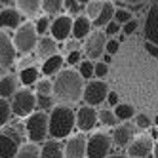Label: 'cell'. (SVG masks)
Returning <instances> with one entry per match:
<instances>
[{"label": "cell", "instance_id": "cell-1", "mask_svg": "<svg viewBox=\"0 0 158 158\" xmlns=\"http://www.w3.org/2000/svg\"><path fill=\"white\" fill-rule=\"evenodd\" d=\"M84 92V78L74 69H65L55 74L53 80V99L59 103H76Z\"/></svg>", "mask_w": 158, "mask_h": 158}, {"label": "cell", "instance_id": "cell-2", "mask_svg": "<svg viewBox=\"0 0 158 158\" xmlns=\"http://www.w3.org/2000/svg\"><path fill=\"white\" fill-rule=\"evenodd\" d=\"M76 126V112L69 105H55L50 112V135L55 139L67 137Z\"/></svg>", "mask_w": 158, "mask_h": 158}, {"label": "cell", "instance_id": "cell-3", "mask_svg": "<svg viewBox=\"0 0 158 158\" xmlns=\"http://www.w3.org/2000/svg\"><path fill=\"white\" fill-rule=\"evenodd\" d=\"M25 131H27V137L31 141L38 143L42 139H46V135L50 133V116L44 110L31 112L27 122H25Z\"/></svg>", "mask_w": 158, "mask_h": 158}, {"label": "cell", "instance_id": "cell-4", "mask_svg": "<svg viewBox=\"0 0 158 158\" xmlns=\"http://www.w3.org/2000/svg\"><path fill=\"white\" fill-rule=\"evenodd\" d=\"M38 38V32H36V27L32 23H21L14 35V44L17 52L21 53H29L32 52V48H36V40Z\"/></svg>", "mask_w": 158, "mask_h": 158}, {"label": "cell", "instance_id": "cell-5", "mask_svg": "<svg viewBox=\"0 0 158 158\" xmlns=\"http://www.w3.org/2000/svg\"><path fill=\"white\" fill-rule=\"evenodd\" d=\"M36 107V95L31 89H17L12 95V112L15 116H29L31 112H35Z\"/></svg>", "mask_w": 158, "mask_h": 158}, {"label": "cell", "instance_id": "cell-6", "mask_svg": "<svg viewBox=\"0 0 158 158\" xmlns=\"http://www.w3.org/2000/svg\"><path fill=\"white\" fill-rule=\"evenodd\" d=\"M112 149V135H107V133H94L88 137V145H86V156L89 158H103V156H109Z\"/></svg>", "mask_w": 158, "mask_h": 158}, {"label": "cell", "instance_id": "cell-7", "mask_svg": "<svg viewBox=\"0 0 158 158\" xmlns=\"http://www.w3.org/2000/svg\"><path fill=\"white\" fill-rule=\"evenodd\" d=\"M107 94H109V86L107 82L103 80H89L86 86H84V92H82V97L88 105H101L103 101L107 99Z\"/></svg>", "mask_w": 158, "mask_h": 158}, {"label": "cell", "instance_id": "cell-8", "mask_svg": "<svg viewBox=\"0 0 158 158\" xmlns=\"http://www.w3.org/2000/svg\"><path fill=\"white\" fill-rule=\"evenodd\" d=\"M105 46H107V36L103 31H95V32H89L86 36V44H84V52L88 55V59H99L103 57L105 53Z\"/></svg>", "mask_w": 158, "mask_h": 158}, {"label": "cell", "instance_id": "cell-9", "mask_svg": "<svg viewBox=\"0 0 158 158\" xmlns=\"http://www.w3.org/2000/svg\"><path fill=\"white\" fill-rule=\"evenodd\" d=\"M19 133L12 128H6L0 131V156H17L19 151Z\"/></svg>", "mask_w": 158, "mask_h": 158}, {"label": "cell", "instance_id": "cell-10", "mask_svg": "<svg viewBox=\"0 0 158 158\" xmlns=\"http://www.w3.org/2000/svg\"><path fill=\"white\" fill-rule=\"evenodd\" d=\"M135 131H137V124H116L112 130V143L120 149H128V145L135 139Z\"/></svg>", "mask_w": 158, "mask_h": 158}, {"label": "cell", "instance_id": "cell-11", "mask_svg": "<svg viewBox=\"0 0 158 158\" xmlns=\"http://www.w3.org/2000/svg\"><path fill=\"white\" fill-rule=\"evenodd\" d=\"M154 143L151 135H139L128 145V156L131 158H149L152 156Z\"/></svg>", "mask_w": 158, "mask_h": 158}, {"label": "cell", "instance_id": "cell-12", "mask_svg": "<svg viewBox=\"0 0 158 158\" xmlns=\"http://www.w3.org/2000/svg\"><path fill=\"white\" fill-rule=\"evenodd\" d=\"M17 57V48L14 44V38H10L6 32H0V67H12Z\"/></svg>", "mask_w": 158, "mask_h": 158}, {"label": "cell", "instance_id": "cell-13", "mask_svg": "<svg viewBox=\"0 0 158 158\" xmlns=\"http://www.w3.org/2000/svg\"><path fill=\"white\" fill-rule=\"evenodd\" d=\"M145 38L158 46V0H151L145 19Z\"/></svg>", "mask_w": 158, "mask_h": 158}, {"label": "cell", "instance_id": "cell-14", "mask_svg": "<svg viewBox=\"0 0 158 158\" xmlns=\"http://www.w3.org/2000/svg\"><path fill=\"white\" fill-rule=\"evenodd\" d=\"M50 32H52V36L57 40V42L67 40V38L73 35V17H69V15L55 17L52 21V25H50Z\"/></svg>", "mask_w": 158, "mask_h": 158}, {"label": "cell", "instance_id": "cell-15", "mask_svg": "<svg viewBox=\"0 0 158 158\" xmlns=\"http://www.w3.org/2000/svg\"><path fill=\"white\" fill-rule=\"evenodd\" d=\"M97 124V110L94 109V105H84L76 110V126L80 131H89L94 130Z\"/></svg>", "mask_w": 158, "mask_h": 158}, {"label": "cell", "instance_id": "cell-16", "mask_svg": "<svg viewBox=\"0 0 158 158\" xmlns=\"http://www.w3.org/2000/svg\"><path fill=\"white\" fill-rule=\"evenodd\" d=\"M86 145H88V137H84L82 133L73 135L65 145V156L69 158H82L86 156Z\"/></svg>", "mask_w": 158, "mask_h": 158}, {"label": "cell", "instance_id": "cell-17", "mask_svg": "<svg viewBox=\"0 0 158 158\" xmlns=\"http://www.w3.org/2000/svg\"><path fill=\"white\" fill-rule=\"evenodd\" d=\"M21 12L17 8H4L0 12V29H17L21 25Z\"/></svg>", "mask_w": 158, "mask_h": 158}, {"label": "cell", "instance_id": "cell-18", "mask_svg": "<svg viewBox=\"0 0 158 158\" xmlns=\"http://www.w3.org/2000/svg\"><path fill=\"white\" fill-rule=\"evenodd\" d=\"M89 32H92V19L88 15H78L73 19V38L86 40Z\"/></svg>", "mask_w": 158, "mask_h": 158}, {"label": "cell", "instance_id": "cell-19", "mask_svg": "<svg viewBox=\"0 0 158 158\" xmlns=\"http://www.w3.org/2000/svg\"><path fill=\"white\" fill-rule=\"evenodd\" d=\"M55 42L57 40H55L53 36H42L36 42V55L40 59H48L50 55H53L55 52H57V44Z\"/></svg>", "mask_w": 158, "mask_h": 158}, {"label": "cell", "instance_id": "cell-20", "mask_svg": "<svg viewBox=\"0 0 158 158\" xmlns=\"http://www.w3.org/2000/svg\"><path fill=\"white\" fill-rule=\"evenodd\" d=\"M40 156H44V158H61V156H65V147L59 141H55V137H53L52 141H46L42 145Z\"/></svg>", "mask_w": 158, "mask_h": 158}, {"label": "cell", "instance_id": "cell-21", "mask_svg": "<svg viewBox=\"0 0 158 158\" xmlns=\"http://www.w3.org/2000/svg\"><path fill=\"white\" fill-rule=\"evenodd\" d=\"M17 82L19 78L14 76V74H6L0 78V97H12L15 92H17Z\"/></svg>", "mask_w": 158, "mask_h": 158}, {"label": "cell", "instance_id": "cell-22", "mask_svg": "<svg viewBox=\"0 0 158 158\" xmlns=\"http://www.w3.org/2000/svg\"><path fill=\"white\" fill-rule=\"evenodd\" d=\"M63 57L61 55H57V53H53V55H50L48 59H44V63H42V73L46 74V76H52V74H57L59 71H61V67H63Z\"/></svg>", "mask_w": 158, "mask_h": 158}, {"label": "cell", "instance_id": "cell-23", "mask_svg": "<svg viewBox=\"0 0 158 158\" xmlns=\"http://www.w3.org/2000/svg\"><path fill=\"white\" fill-rule=\"evenodd\" d=\"M114 6H112V2H107L105 0V4H103V8H101V12H99V15L94 19V27L95 29H101V27H105L109 21L114 17Z\"/></svg>", "mask_w": 158, "mask_h": 158}, {"label": "cell", "instance_id": "cell-24", "mask_svg": "<svg viewBox=\"0 0 158 158\" xmlns=\"http://www.w3.org/2000/svg\"><path fill=\"white\" fill-rule=\"evenodd\" d=\"M15 6L25 15H36L42 10V0H15Z\"/></svg>", "mask_w": 158, "mask_h": 158}, {"label": "cell", "instance_id": "cell-25", "mask_svg": "<svg viewBox=\"0 0 158 158\" xmlns=\"http://www.w3.org/2000/svg\"><path fill=\"white\" fill-rule=\"evenodd\" d=\"M40 151H42V147H38L36 141H29V143L19 145L17 156L19 158H36V156H40Z\"/></svg>", "mask_w": 158, "mask_h": 158}, {"label": "cell", "instance_id": "cell-26", "mask_svg": "<svg viewBox=\"0 0 158 158\" xmlns=\"http://www.w3.org/2000/svg\"><path fill=\"white\" fill-rule=\"evenodd\" d=\"M19 80H21V84H25V86H31V84H35L36 82V78H40V71L36 69V67H25V69H21V73H19Z\"/></svg>", "mask_w": 158, "mask_h": 158}, {"label": "cell", "instance_id": "cell-27", "mask_svg": "<svg viewBox=\"0 0 158 158\" xmlns=\"http://www.w3.org/2000/svg\"><path fill=\"white\" fill-rule=\"evenodd\" d=\"M114 114L118 120L126 122V120L135 116V107L131 103H118V105H114Z\"/></svg>", "mask_w": 158, "mask_h": 158}, {"label": "cell", "instance_id": "cell-28", "mask_svg": "<svg viewBox=\"0 0 158 158\" xmlns=\"http://www.w3.org/2000/svg\"><path fill=\"white\" fill-rule=\"evenodd\" d=\"M97 118H99V122L103 124V126H109V128L116 126V124L120 122V120L116 118V114H114V110H110V109H101V110L97 112Z\"/></svg>", "mask_w": 158, "mask_h": 158}, {"label": "cell", "instance_id": "cell-29", "mask_svg": "<svg viewBox=\"0 0 158 158\" xmlns=\"http://www.w3.org/2000/svg\"><path fill=\"white\" fill-rule=\"evenodd\" d=\"M65 8V0H42V10L48 15H57Z\"/></svg>", "mask_w": 158, "mask_h": 158}, {"label": "cell", "instance_id": "cell-30", "mask_svg": "<svg viewBox=\"0 0 158 158\" xmlns=\"http://www.w3.org/2000/svg\"><path fill=\"white\" fill-rule=\"evenodd\" d=\"M12 114H14L12 112V103H10L6 97H0V128L6 126Z\"/></svg>", "mask_w": 158, "mask_h": 158}, {"label": "cell", "instance_id": "cell-31", "mask_svg": "<svg viewBox=\"0 0 158 158\" xmlns=\"http://www.w3.org/2000/svg\"><path fill=\"white\" fill-rule=\"evenodd\" d=\"M103 4H105V0H89L86 4V15L89 19H95L101 12V8H103Z\"/></svg>", "mask_w": 158, "mask_h": 158}, {"label": "cell", "instance_id": "cell-32", "mask_svg": "<svg viewBox=\"0 0 158 158\" xmlns=\"http://www.w3.org/2000/svg\"><path fill=\"white\" fill-rule=\"evenodd\" d=\"M36 94H44V95H53V84L48 78H40L36 80Z\"/></svg>", "mask_w": 158, "mask_h": 158}, {"label": "cell", "instance_id": "cell-33", "mask_svg": "<svg viewBox=\"0 0 158 158\" xmlns=\"http://www.w3.org/2000/svg\"><path fill=\"white\" fill-rule=\"evenodd\" d=\"M78 73L82 74V78H92L95 74V63L92 59H86L80 63V69H78Z\"/></svg>", "mask_w": 158, "mask_h": 158}, {"label": "cell", "instance_id": "cell-34", "mask_svg": "<svg viewBox=\"0 0 158 158\" xmlns=\"http://www.w3.org/2000/svg\"><path fill=\"white\" fill-rule=\"evenodd\" d=\"M36 107L40 110H48L53 107V97L52 95H44V94H36Z\"/></svg>", "mask_w": 158, "mask_h": 158}, {"label": "cell", "instance_id": "cell-35", "mask_svg": "<svg viewBox=\"0 0 158 158\" xmlns=\"http://www.w3.org/2000/svg\"><path fill=\"white\" fill-rule=\"evenodd\" d=\"M131 17H133V15H131L130 10H126V8H116V10H114V17H112V19H114L116 23L124 25V23H126V21H130Z\"/></svg>", "mask_w": 158, "mask_h": 158}, {"label": "cell", "instance_id": "cell-36", "mask_svg": "<svg viewBox=\"0 0 158 158\" xmlns=\"http://www.w3.org/2000/svg\"><path fill=\"white\" fill-rule=\"evenodd\" d=\"M137 27H139V21L131 17L130 21H126V23H124V25H122V31H120V32H124V35H126V36H128V35H133V32H135V31H137Z\"/></svg>", "mask_w": 158, "mask_h": 158}, {"label": "cell", "instance_id": "cell-37", "mask_svg": "<svg viewBox=\"0 0 158 158\" xmlns=\"http://www.w3.org/2000/svg\"><path fill=\"white\" fill-rule=\"evenodd\" d=\"M135 124H137L139 130H149L152 126V120L147 114H135Z\"/></svg>", "mask_w": 158, "mask_h": 158}, {"label": "cell", "instance_id": "cell-38", "mask_svg": "<svg viewBox=\"0 0 158 158\" xmlns=\"http://www.w3.org/2000/svg\"><path fill=\"white\" fill-rule=\"evenodd\" d=\"M118 50H120V40L110 36V40H107L105 52H107V53H110V55H114V53H118Z\"/></svg>", "mask_w": 158, "mask_h": 158}, {"label": "cell", "instance_id": "cell-39", "mask_svg": "<svg viewBox=\"0 0 158 158\" xmlns=\"http://www.w3.org/2000/svg\"><path fill=\"white\" fill-rule=\"evenodd\" d=\"M120 31H122V25H120V23H116L114 19H110L109 23L105 25V32H107V35H110V36H114V35H118Z\"/></svg>", "mask_w": 158, "mask_h": 158}, {"label": "cell", "instance_id": "cell-40", "mask_svg": "<svg viewBox=\"0 0 158 158\" xmlns=\"http://www.w3.org/2000/svg\"><path fill=\"white\" fill-rule=\"evenodd\" d=\"M65 8H67V12H69V14L76 15L78 12H80V8H82V4L78 2V0H65Z\"/></svg>", "mask_w": 158, "mask_h": 158}, {"label": "cell", "instance_id": "cell-41", "mask_svg": "<svg viewBox=\"0 0 158 158\" xmlns=\"http://www.w3.org/2000/svg\"><path fill=\"white\" fill-rule=\"evenodd\" d=\"M36 32L38 35H44V32H48V29H50V19L48 17H38V21H36Z\"/></svg>", "mask_w": 158, "mask_h": 158}, {"label": "cell", "instance_id": "cell-42", "mask_svg": "<svg viewBox=\"0 0 158 158\" xmlns=\"http://www.w3.org/2000/svg\"><path fill=\"white\" fill-rule=\"evenodd\" d=\"M107 73H109V65L105 61H97L95 63V76L103 78V76H107Z\"/></svg>", "mask_w": 158, "mask_h": 158}, {"label": "cell", "instance_id": "cell-43", "mask_svg": "<svg viewBox=\"0 0 158 158\" xmlns=\"http://www.w3.org/2000/svg\"><path fill=\"white\" fill-rule=\"evenodd\" d=\"M80 52L78 50H73V52H69V55H67V65H76V63H80Z\"/></svg>", "mask_w": 158, "mask_h": 158}, {"label": "cell", "instance_id": "cell-44", "mask_svg": "<svg viewBox=\"0 0 158 158\" xmlns=\"http://www.w3.org/2000/svg\"><path fill=\"white\" fill-rule=\"evenodd\" d=\"M78 48H80V40L78 38H73V40L65 42V52H73V50H78Z\"/></svg>", "mask_w": 158, "mask_h": 158}, {"label": "cell", "instance_id": "cell-45", "mask_svg": "<svg viewBox=\"0 0 158 158\" xmlns=\"http://www.w3.org/2000/svg\"><path fill=\"white\" fill-rule=\"evenodd\" d=\"M145 48H147V52H149L151 55L158 57V46H156L154 42H151V40H145Z\"/></svg>", "mask_w": 158, "mask_h": 158}, {"label": "cell", "instance_id": "cell-46", "mask_svg": "<svg viewBox=\"0 0 158 158\" xmlns=\"http://www.w3.org/2000/svg\"><path fill=\"white\" fill-rule=\"evenodd\" d=\"M107 101H109V105H110V107L118 105V103H120V101H118V94H114V92H109V94H107Z\"/></svg>", "mask_w": 158, "mask_h": 158}, {"label": "cell", "instance_id": "cell-47", "mask_svg": "<svg viewBox=\"0 0 158 158\" xmlns=\"http://www.w3.org/2000/svg\"><path fill=\"white\" fill-rule=\"evenodd\" d=\"M31 65H32V59H29V57H27V59L21 61V65H19V67H21V69H25V67H31Z\"/></svg>", "mask_w": 158, "mask_h": 158}, {"label": "cell", "instance_id": "cell-48", "mask_svg": "<svg viewBox=\"0 0 158 158\" xmlns=\"http://www.w3.org/2000/svg\"><path fill=\"white\" fill-rule=\"evenodd\" d=\"M110 57H112L110 53H103V61H105V63H109V61H110Z\"/></svg>", "mask_w": 158, "mask_h": 158}, {"label": "cell", "instance_id": "cell-49", "mask_svg": "<svg viewBox=\"0 0 158 158\" xmlns=\"http://www.w3.org/2000/svg\"><path fill=\"white\" fill-rule=\"evenodd\" d=\"M124 2H130V4H141V2H145V0H124Z\"/></svg>", "mask_w": 158, "mask_h": 158}, {"label": "cell", "instance_id": "cell-50", "mask_svg": "<svg viewBox=\"0 0 158 158\" xmlns=\"http://www.w3.org/2000/svg\"><path fill=\"white\" fill-rule=\"evenodd\" d=\"M152 156H156V158H158V141L154 143V151H152Z\"/></svg>", "mask_w": 158, "mask_h": 158}, {"label": "cell", "instance_id": "cell-51", "mask_svg": "<svg viewBox=\"0 0 158 158\" xmlns=\"http://www.w3.org/2000/svg\"><path fill=\"white\" fill-rule=\"evenodd\" d=\"M152 124H154V126H156V128H158V114H156V116H154V120H152Z\"/></svg>", "mask_w": 158, "mask_h": 158}, {"label": "cell", "instance_id": "cell-52", "mask_svg": "<svg viewBox=\"0 0 158 158\" xmlns=\"http://www.w3.org/2000/svg\"><path fill=\"white\" fill-rule=\"evenodd\" d=\"M0 2H4V4H12V2H15V0H0Z\"/></svg>", "mask_w": 158, "mask_h": 158}, {"label": "cell", "instance_id": "cell-53", "mask_svg": "<svg viewBox=\"0 0 158 158\" xmlns=\"http://www.w3.org/2000/svg\"><path fill=\"white\" fill-rule=\"evenodd\" d=\"M78 2H80V4H88V2H89V0H78Z\"/></svg>", "mask_w": 158, "mask_h": 158}, {"label": "cell", "instance_id": "cell-54", "mask_svg": "<svg viewBox=\"0 0 158 158\" xmlns=\"http://www.w3.org/2000/svg\"><path fill=\"white\" fill-rule=\"evenodd\" d=\"M0 71H2V67H0Z\"/></svg>", "mask_w": 158, "mask_h": 158}]
</instances>
